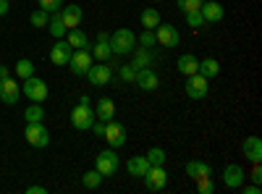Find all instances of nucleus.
Segmentation results:
<instances>
[{
	"label": "nucleus",
	"instance_id": "1",
	"mask_svg": "<svg viewBox=\"0 0 262 194\" xmlns=\"http://www.w3.org/2000/svg\"><path fill=\"white\" fill-rule=\"evenodd\" d=\"M95 168L100 170V176L107 179V176H116L121 170V155L116 153V149H102V153L95 158Z\"/></svg>",
	"mask_w": 262,
	"mask_h": 194
},
{
	"label": "nucleus",
	"instance_id": "2",
	"mask_svg": "<svg viewBox=\"0 0 262 194\" xmlns=\"http://www.w3.org/2000/svg\"><path fill=\"white\" fill-rule=\"evenodd\" d=\"M134 48H137V34L131 29H116L111 34V50H113V55H128Z\"/></svg>",
	"mask_w": 262,
	"mask_h": 194
},
{
	"label": "nucleus",
	"instance_id": "3",
	"mask_svg": "<svg viewBox=\"0 0 262 194\" xmlns=\"http://www.w3.org/2000/svg\"><path fill=\"white\" fill-rule=\"evenodd\" d=\"M21 95L29 97L32 102H45V100H48V95H50V90H48V84L42 81L39 76H29V79H24Z\"/></svg>",
	"mask_w": 262,
	"mask_h": 194
},
{
	"label": "nucleus",
	"instance_id": "4",
	"mask_svg": "<svg viewBox=\"0 0 262 194\" xmlns=\"http://www.w3.org/2000/svg\"><path fill=\"white\" fill-rule=\"evenodd\" d=\"M189 100H205L210 92V79H205L202 74H191L186 76V87H184Z\"/></svg>",
	"mask_w": 262,
	"mask_h": 194
},
{
	"label": "nucleus",
	"instance_id": "5",
	"mask_svg": "<svg viewBox=\"0 0 262 194\" xmlns=\"http://www.w3.org/2000/svg\"><path fill=\"white\" fill-rule=\"evenodd\" d=\"M24 139H27L32 147L42 149V147H48V144H50V132L45 128V123H42V121H37V123H27V128H24Z\"/></svg>",
	"mask_w": 262,
	"mask_h": 194
},
{
	"label": "nucleus",
	"instance_id": "6",
	"mask_svg": "<svg viewBox=\"0 0 262 194\" xmlns=\"http://www.w3.org/2000/svg\"><path fill=\"white\" fill-rule=\"evenodd\" d=\"M152 32H155L158 45H163V48H179L181 45V34H179V29L173 24H163V21H160Z\"/></svg>",
	"mask_w": 262,
	"mask_h": 194
},
{
	"label": "nucleus",
	"instance_id": "7",
	"mask_svg": "<svg viewBox=\"0 0 262 194\" xmlns=\"http://www.w3.org/2000/svg\"><path fill=\"white\" fill-rule=\"evenodd\" d=\"M95 123V111H92V105H76L74 111H71V126L76 128V132H86Z\"/></svg>",
	"mask_w": 262,
	"mask_h": 194
},
{
	"label": "nucleus",
	"instance_id": "8",
	"mask_svg": "<svg viewBox=\"0 0 262 194\" xmlns=\"http://www.w3.org/2000/svg\"><path fill=\"white\" fill-rule=\"evenodd\" d=\"M113 66H107L105 60H97L90 66V71H86V79H90V84H95V87H105L107 81L113 79Z\"/></svg>",
	"mask_w": 262,
	"mask_h": 194
},
{
	"label": "nucleus",
	"instance_id": "9",
	"mask_svg": "<svg viewBox=\"0 0 262 194\" xmlns=\"http://www.w3.org/2000/svg\"><path fill=\"white\" fill-rule=\"evenodd\" d=\"M142 179H144L147 191H163L168 186V174H165L163 165H149V170H147Z\"/></svg>",
	"mask_w": 262,
	"mask_h": 194
},
{
	"label": "nucleus",
	"instance_id": "10",
	"mask_svg": "<svg viewBox=\"0 0 262 194\" xmlns=\"http://www.w3.org/2000/svg\"><path fill=\"white\" fill-rule=\"evenodd\" d=\"M92 63H95V58H92L90 48H86V50H74V53H71V60H69V69H71L76 76H86V71H90Z\"/></svg>",
	"mask_w": 262,
	"mask_h": 194
},
{
	"label": "nucleus",
	"instance_id": "11",
	"mask_svg": "<svg viewBox=\"0 0 262 194\" xmlns=\"http://www.w3.org/2000/svg\"><path fill=\"white\" fill-rule=\"evenodd\" d=\"M102 137H105V142L111 144L113 149H121V147L126 144V128H123V123H118V121H107Z\"/></svg>",
	"mask_w": 262,
	"mask_h": 194
},
{
	"label": "nucleus",
	"instance_id": "12",
	"mask_svg": "<svg viewBox=\"0 0 262 194\" xmlns=\"http://www.w3.org/2000/svg\"><path fill=\"white\" fill-rule=\"evenodd\" d=\"M134 84H137L142 92H155L160 87V76L152 71V66L149 69H139L137 76H134Z\"/></svg>",
	"mask_w": 262,
	"mask_h": 194
},
{
	"label": "nucleus",
	"instance_id": "13",
	"mask_svg": "<svg viewBox=\"0 0 262 194\" xmlns=\"http://www.w3.org/2000/svg\"><path fill=\"white\" fill-rule=\"evenodd\" d=\"M71 53H74V48L69 45V42H66V39H55V45L50 50V63H53V66H69Z\"/></svg>",
	"mask_w": 262,
	"mask_h": 194
},
{
	"label": "nucleus",
	"instance_id": "14",
	"mask_svg": "<svg viewBox=\"0 0 262 194\" xmlns=\"http://www.w3.org/2000/svg\"><path fill=\"white\" fill-rule=\"evenodd\" d=\"M200 11H202L205 24H221V21L226 18V8L217 3V0H205Z\"/></svg>",
	"mask_w": 262,
	"mask_h": 194
},
{
	"label": "nucleus",
	"instance_id": "15",
	"mask_svg": "<svg viewBox=\"0 0 262 194\" xmlns=\"http://www.w3.org/2000/svg\"><path fill=\"white\" fill-rule=\"evenodd\" d=\"M223 181L228 189H242V184L247 181V174H244V168L238 165V163H231L223 168Z\"/></svg>",
	"mask_w": 262,
	"mask_h": 194
},
{
	"label": "nucleus",
	"instance_id": "16",
	"mask_svg": "<svg viewBox=\"0 0 262 194\" xmlns=\"http://www.w3.org/2000/svg\"><path fill=\"white\" fill-rule=\"evenodd\" d=\"M92 50V58H97V60H111L113 58V50H111V34L107 32H97V42H95V48H90Z\"/></svg>",
	"mask_w": 262,
	"mask_h": 194
},
{
	"label": "nucleus",
	"instance_id": "17",
	"mask_svg": "<svg viewBox=\"0 0 262 194\" xmlns=\"http://www.w3.org/2000/svg\"><path fill=\"white\" fill-rule=\"evenodd\" d=\"M128 55H131V66H134L137 71H139V69H149L152 63H155V58H158V53L149 50V48H139V50L134 48Z\"/></svg>",
	"mask_w": 262,
	"mask_h": 194
},
{
	"label": "nucleus",
	"instance_id": "18",
	"mask_svg": "<svg viewBox=\"0 0 262 194\" xmlns=\"http://www.w3.org/2000/svg\"><path fill=\"white\" fill-rule=\"evenodd\" d=\"M0 100H3L6 105H16L21 100V87L16 84V79H3L0 81Z\"/></svg>",
	"mask_w": 262,
	"mask_h": 194
},
{
	"label": "nucleus",
	"instance_id": "19",
	"mask_svg": "<svg viewBox=\"0 0 262 194\" xmlns=\"http://www.w3.org/2000/svg\"><path fill=\"white\" fill-rule=\"evenodd\" d=\"M242 149H244V155H247L249 163H262V139L257 134L247 137L244 144H242Z\"/></svg>",
	"mask_w": 262,
	"mask_h": 194
},
{
	"label": "nucleus",
	"instance_id": "20",
	"mask_svg": "<svg viewBox=\"0 0 262 194\" xmlns=\"http://www.w3.org/2000/svg\"><path fill=\"white\" fill-rule=\"evenodd\" d=\"M95 118L97 121H113L116 118V102L111 100V97H100L97 100V105H95Z\"/></svg>",
	"mask_w": 262,
	"mask_h": 194
},
{
	"label": "nucleus",
	"instance_id": "21",
	"mask_svg": "<svg viewBox=\"0 0 262 194\" xmlns=\"http://www.w3.org/2000/svg\"><path fill=\"white\" fill-rule=\"evenodd\" d=\"M60 18H63L66 29H76V27L81 24L84 13H81V8H79V6H63V8H60Z\"/></svg>",
	"mask_w": 262,
	"mask_h": 194
},
{
	"label": "nucleus",
	"instance_id": "22",
	"mask_svg": "<svg viewBox=\"0 0 262 194\" xmlns=\"http://www.w3.org/2000/svg\"><path fill=\"white\" fill-rule=\"evenodd\" d=\"M126 170H128V176L142 179L147 170H149V160H147L144 155H134V158H128V160H126Z\"/></svg>",
	"mask_w": 262,
	"mask_h": 194
},
{
	"label": "nucleus",
	"instance_id": "23",
	"mask_svg": "<svg viewBox=\"0 0 262 194\" xmlns=\"http://www.w3.org/2000/svg\"><path fill=\"white\" fill-rule=\"evenodd\" d=\"M66 42H69L74 50H86V48H90V37H86L84 29H79V27L66 32Z\"/></svg>",
	"mask_w": 262,
	"mask_h": 194
},
{
	"label": "nucleus",
	"instance_id": "24",
	"mask_svg": "<svg viewBox=\"0 0 262 194\" xmlns=\"http://www.w3.org/2000/svg\"><path fill=\"white\" fill-rule=\"evenodd\" d=\"M186 176L196 181V179H202V176H212V168L205 160H189L186 163Z\"/></svg>",
	"mask_w": 262,
	"mask_h": 194
},
{
	"label": "nucleus",
	"instance_id": "25",
	"mask_svg": "<svg viewBox=\"0 0 262 194\" xmlns=\"http://www.w3.org/2000/svg\"><path fill=\"white\" fill-rule=\"evenodd\" d=\"M176 69H179L184 76H191V74H196V69H200V58H194L191 53H184V55L176 60Z\"/></svg>",
	"mask_w": 262,
	"mask_h": 194
},
{
	"label": "nucleus",
	"instance_id": "26",
	"mask_svg": "<svg viewBox=\"0 0 262 194\" xmlns=\"http://www.w3.org/2000/svg\"><path fill=\"white\" fill-rule=\"evenodd\" d=\"M48 32L55 37V39H63L66 37V24H63V18H60V11H55V13H50V21H48Z\"/></svg>",
	"mask_w": 262,
	"mask_h": 194
},
{
	"label": "nucleus",
	"instance_id": "27",
	"mask_svg": "<svg viewBox=\"0 0 262 194\" xmlns=\"http://www.w3.org/2000/svg\"><path fill=\"white\" fill-rule=\"evenodd\" d=\"M196 74H202L205 79H215L217 74H221V63H217L215 58H205V60H200V69H196Z\"/></svg>",
	"mask_w": 262,
	"mask_h": 194
},
{
	"label": "nucleus",
	"instance_id": "28",
	"mask_svg": "<svg viewBox=\"0 0 262 194\" xmlns=\"http://www.w3.org/2000/svg\"><path fill=\"white\" fill-rule=\"evenodd\" d=\"M160 21H163V18H160V11H158V8H144V11H142V27H144V29H155Z\"/></svg>",
	"mask_w": 262,
	"mask_h": 194
},
{
	"label": "nucleus",
	"instance_id": "29",
	"mask_svg": "<svg viewBox=\"0 0 262 194\" xmlns=\"http://www.w3.org/2000/svg\"><path fill=\"white\" fill-rule=\"evenodd\" d=\"M24 118H27V123H37V121H42L45 118V111H42V102H32L27 111H24Z\"/></svg>",
	"mask_w": 262,
	"mask_h": 194
},
{
	"label": "nucleus",
	"instance_id": "30",
	"mask_svg": "<svg viewBox=\"0 0 262 194\" xmlns=\"http://www.w3.org/2000/svg\"><path fill=\"white\" fill-rule=\"evenodd\" d=\"M81 184H84V189H100V184H102L100 170L97 168L95 170H86V174L81 176Z\"/></svg>",
	"mask_w": 262,
	"mask_h": 194
},
{
	"label": "nucleus",
	"instance_id": "31",
	"mask_svg": "<svg viewBox=\"0 0 262 194\" xmlns=\"http://www.w3.org/2000/svg\"><path fill=\"white\" fill-rule=\"evenodd\" d=\"M16 76H18V79H29V76H34V63H32L29 58H21V60L16 63Z\"/></svg>",
	"mask_w": 262,
	"mask_h": 194
},
{
	"label": "nucleus",
	"instance_id": "32",
	"mask_svg": "<svg viewBox=\"0 0 262 194\" xmlns=\"http://www.w3.org/2000/svg\"><path fill=\"white\" fill-rule=\"evenodd\" d=\"M147 160H149V165H165V149L163 147H152V149H147V155H144Z\"/></svg>",
	"mask_w": 262,
	"mask_h": 194
},
{
	"label": "nucleus",
	"instance_id": "33",
	"mask_svg": "<svg viewBox=\"0 0 262 194\" xmlns=\"http://www.w3.org/2000/svg\"><path fill=\"white\" fill-rule=\"evenodd\" d=\"M29 21H32V27H34V29H42V27H48L50 13H48V11H42V8H37V11L29 16Z\"/></svg>",
	"mask_w": 262,
	"mask_h": 194
},
{
	"label": "nucleus",
	"instance_id": "34",
	"mask_svg": "<svg viewBox=\"0 0 262 194\" xmlns=\"http://www.w3.org/2000/svg\"><path fill=\"white\" fill-rule=\"evenodd\" d=\"M184 16H186V24H189L191 29H202V27H205L202 11H189V13H184Z\"/></svg>",
	"mask_w": 262,
	"mask_h": 194
},
{
	"label": "nucleus",
	"instance_id": "35",
	"mask_svg": "<svg viewBox=\"0 0 262 194\" xmlns=\"http://www.w3.org/2000/svg\"><path fill=\"white\" fill-rule=\"evenodd\" d=\"M142 48H149V50H155V45H158V39H155V32L152 29H142V37L137 39Z\"/></svg>",
	"mask_w": 262,
	"mask_h": 194
},
{
	"label": "nucleus",
	"instance_id": "36",
	"mask_svg": "<svg viewBox=\"0 0 262 194\" xmlns=\"http://www.w3.org/2000/svg\"><path fill=\"white\" fill-rule=\"evenodd\" d=\"M205 0H176V6L181 8V13H189V11H200Z\"/></svg>",
	"mask_w": 262,
	"mask_h": 194
},
{
	"label": "nucleus",
	"instance_id": "37",
	"mask_svg": "<svg viewBox=\"0 0 262 194\" xmlns=\"http://www.w3.org/2000/svg\"><path fill=\"white\" fill-rule=\"evenodd\" d=\"M196 191L200 194H212L215 191V184L210 176H202V179H196Z\"/></svg>",
	"mask_w": 262,
	"mask_h": 194
},
{
	"label": "nucleus",
	"instance_id": "38",
	"mask_svg": "<svg viewBox=\"0 0 262 194\" xmlns=\"http://www.w3.org/2000/svg\"><path fill=\"white\" fill-rule=\"evenodd\" d=\"M118 74H121V81H134V76H137V69L134 66H131V63H123V66L118 69Z\"/></svg>",
	"mask_w": 262,
	"mask_h": 194
},
{
	"label": "nucleus",
	"instance_id": "39",
	"mask_svg": "<svg viewBox=\"0 0 262 194\" xmlns=\"http://www.w3.org/2000/svg\"><path fill=\"white\" fill-rule=\"evenodd\" d=\"M39 8L48 11V13H55L63 8V0H39Z\"/></svg>",
	"mask_w": 262,
	"mask_h": 194
},
{
	"label": "nucleus",
	"instance_id": "40",
	"mask_svg": "<svg viewBox=\"0 0 262 194\" xmlns=\"http://www.w3.org/2000/svg\"><path fill=\"white\" fill-rule=\"evenodd\" d=\"M249 179H252L254 184H262V168H259V163H254V168H252V174H249Z\"/></svg>",
	"mask_w": 262,
	"mask_h": 194
},
{
	"label": "nucleus",
	"instance_id": "41",
	"mask_svg": "<svg viewBox=\"0 0 262 194\" xmlns=\"http://www.w3.org/2000/svg\"><path fill=\"white\" fill-rule=\"evenodd\" d=\"M242 189H244V194H262V186L259 184H252V186H244L242 184Z\"/></svg>",
	"mask_w": 262,
	"mask_h": 194
},
{
	"label": "nucleus",
	"instance_id": "42",
	"mask_svg": "<svg viewBox=\"0 0 262 194\" xmlns=\"http://www.w3.org/2000/svg\"><path fill=\"white\" fill-rule=\"evenodd\" d=\"M27 194H48V189L39 186V184H34V186H27Z\"/></svg>",
	"mask_w": 262,
	"mask_h": 194
},
{
	"label": "nucleus",
	"instance_id": "43",
	"mask_svg": "<svg viewBox=\"0 0 262 194\" xmlns=\"http://www.w3.org/2000/svg\"><path fill=\"white\" fill-rule=\"evenodd\" d=\"M8 76H11V69H8V66H0V81L8 79Z\"/></svg>",
	"mask_w": 262,
	"mask_h": 194
},
{
	"label": "nucleus",
	"instance_id": "44",
	"mask_svg": "<svg viewBox=\"0 0 262 194\" xmlns=\"http://www.w3.org/2000/svg\"><path fill=\"white\" fill-rule=\"evenodd\" d=\"M8 3H11V0H0V16L8 13Z\"/></svg>",
	"mask_w": 262,
	"mask_h": 194
},
{
	"label": "nucleus",
	"instance_id": "45",
	"mask_svg": "<svg viewBox=\"0 0 262 194\" xmlns=\"http://www.w3.org/2000/svg\"><path fill=\"white\" fill-rule=\"evenodd\" d=\"M79 102H81V105H92V100L86 97V95H81V97H79Z\"/></svg>",
	"mask_w": 262,
	"mask_h": 194
},
{
	"label": "nucleus",
	"instance_id": "46",
	"mask_svg": "<svg viewBox=\"0 0 262 194\" xmlns=\"http://www.w3.org/2000/svg\"><path fill=\"white\" fill-rule=\"evenodd\" d=\"M155 3H163V0H155Z\"/></svg>",
	"mask_w": 262,
	"mask_h": 194
}]
</instances>
